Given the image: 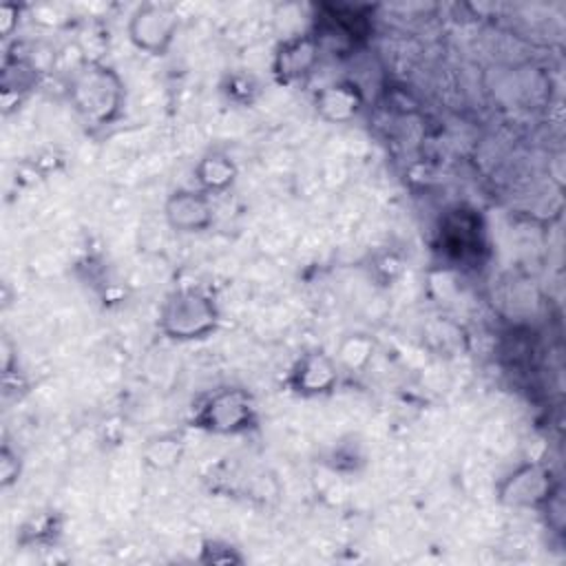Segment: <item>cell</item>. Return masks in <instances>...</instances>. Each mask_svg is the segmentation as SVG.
I'll list each match as a JSON object with an SVG mask.
<instances>
[{
    "mask_svg": "<svg viewBox=\"0 0 566 566\" xmlns=\"http://www.w3.org/2000/svg\"><path fill=\"white\" fill-rule=\"evenodd\" d=\"M321 62V35L298 33L283 40L272 55V75L279 84L305 82Z\"/></svg>",
    "mask_w": 566,
    "mask_h": 566,
    "instance_id": "obj_7",
    "label": "cell"
},
{
    "mask_svg": "<svg viewBox=\"0 0 566 566\" xmlns=\"http://www.w3.org/2000/svg\"><path fill=\"white\" fill-rule=\"evenodd\" d=\"M374 356V343L367 338V334H349L343 338L336 363L345 365L349 369H363Z\"/></svg>",
    "mask_w": 566,
    "mask_h": 566,
    "instance_id": "obj_12",
    "label": "cell"
},
{
    "mask_svg": "<svg viewBox=\"0 0 566 566\" xmlns=\"http://www.w3.org/2000/svg\"><path fill=\"white\" fill-rule=\"evenodd\" d=\"M199 562H203V564H241L243 555L234 546H230L228 542L208 539L201 546Z\"/></svg>",
    "mask_w": 566,
    "mask_h": 566,
    "instance_id": "obj_13",
    "label": "cell"
},
{
    "mask_svg": "<svg viewBox=\"0 0 566 566\" xmlns=\"http://www.w3.org/2000/svg\"><path fill=\"white\" fill-rule=\"evenodd\" d=\"M66 88L77 117L93 130L115 124L124 113V80L111 64L102 60L80 62L71 71Z\"/></svg>",
    "mask_w": 566,
    "mask_h": 566,
    "instance_id": "obj_1",
    "label": "cell"
},
{
    "mask_svg": "<svg viewBox=\"0 0 566 566\" xmlns=\"http://www.w3.org/2000/svg\"><path fill=\"white\" fill-rule=\"evenodd\" d=\"M338 380L340 367L336 358L321 349H310L292 363L285 382L290 391L301 398H321L332 394Z\"/></svg>",
    "mask_w": 566,
    "mask_h": 566,
    "instance_id": "obj_6",
    "label": "cell"
},
{
    "mask_svg": "<svg viewBox=\"0 0 566 566\" xmlns=\"http://www.w3.org/2000/svg\"><path fill=\"white\" fill-rule=\"evenodd\" d=\"M22 473V462L18 458V453L4 442L2 451H0V486L9 489L20 480Z\"/></svg>",
    "mask_w": 566,
    "mask_h": 566,
    "instance_id": "obj_14",
    "label": "cell"
},
{
    "mask_svg": "<svg viewBox=\"0 0 566 566\" xmlns=\"http://www.w3.org/2000/svg\"><path fill=\"white\" fill-rule=\"evenodd\" d=\"M192 427L212 436H243L259 427L254 396L237 385L210 391L192 411Z\"/></svg>",
    "mask_w": 566,
    "mask_h": 566,
    "instance_id": "obj_3",
    "label": "cell"
},
{
    "mask_svg": "<svg viewBox=\"0 0 566 566\" xmlns=\"http://www.w3.org/2000/svg\"><path fill=\"white\" fill-rule=\"evenodd\" d=\"M221 325V310L214 296L201 287L184 285L172 290L159 307L157 327L175 343L210 338Z\"/></svg>",
    "mask_w": 566,
    "mask_h": 566,
    "instance_id": "obj_2",
    "label": "cell"
},
{
    "mask_svg": "<svg viewBox=\"0 0 566 566\" xmlns=\"http://www.w3.org/2000/svg\"><path fill=\"white\" fill-rule=\"evenodd\" d=\"M186 453V438L179 431H161L150 436L142 447V462L150 471H172Z\"/></svg>",
    "mask_w": 566,
    "mask_h": 566,
    "instance_id": "obj_11",
    "label": "cell"
},
{
    "mask_svg": "<svg viewBox=\"0 0 566 566\" xmlns=\"http://www.w3.org/2000/svg\"><path fill=\"white\" fill-rule=\"evenodd\" d=\"M365 97L356 82L336 80L314 93V111L329 124H349L363 111Z\"/></svg>",
    "mask_w": 566,
    "mask_h": 566,
    "instance_id": "obj_9",
    "label": "cell"
},
{
    "mask_svg": "<svg viewBox=\"0 0 566 566\" xmlns=\"http://www.w3.org/2000/svg\"><path fill=\"white\" fill-rule=\"evenodd\" d=\"M562 489L553 469L542 462H522L495 484V497L506 509L542 511Z\"/></svg>",
    "mask_w": 566,
    "mask_h": 566,
    "instance_id": "obj_4",
    "label": "cell"
},
{
    "mask_svg": "<svg viewBox=\"0 0 566 566\" xmlns=\"http://www.w3.org/2000/svg\"><path fill=\"white\" fill-rule=\"evenodd\" d=\"M18 29V4L4 2L0 7V31L4 38H9Z\"/></svg>",
    "mask_w": 566,
    "mask_h": 566,
    "instance_id": "obj_15",
    "label": "cell"
},
{
    "mask_svg": "<svg viewBox=\"0 0 566 566\" xmlns=\"http://www.w3.org/2000/svg\"><path fill=\"white\" fill-rule=\"evenodd\" d=\"M164 219L179 234H199L214 223V206L208 192L195 188H177L164 201Z\"/></svg>",
    "mask_w": 566,
    "mask_h": 566,
    "instance_id": "obj_8",
    "label": "cell"
},
{
    "mask_svg": "<svg viewBox=\"0 0 566 566\" xmlns=\"http://www.w3.org/2000/svg\"><path fill=\"white\" fill-rule=\"evenodd\" d=\"M192 175L199 190L208 195H221L234 186L239 177V168H237V161L226 150L210 148L197 159Z\"/></svg>",
    "mask_w": 566,
    "mask_h": 566,
    "instance_id": "obj_10",
    "label": "cell"
},
{
    "mask_svg": "<svg viewBox=\"0 0 566 566\" xmlns=\"http://www.w3.org/2000/svg\"><path fill=\"white\" fill-rule=\"evenodd\" d=\"M181 27L179 13L164 2H142L128 15L126 33L130 44L148 55H166Z\"/></svg>",
    "mask_w": 566,
    "mask_h": 566,
    "instance_id": "obj_5",
    "label": "cell"
}]
</instances>
